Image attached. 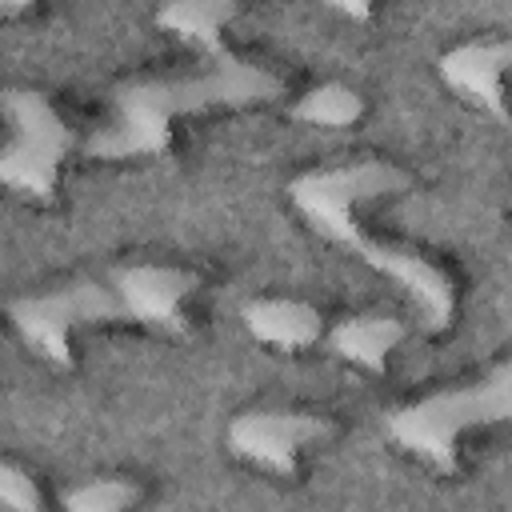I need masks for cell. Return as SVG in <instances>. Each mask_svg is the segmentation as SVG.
<instances>
[{"instance_id": "6da1fadb", "label": "cell", "mask_w": 512, "mask_h": 512, "mask_svg": "<svg viewBox=\"0 0 512 512\" xmlns=\"http://www.w3.org/2000/svg\"><path fill=\"white\" fill-rule=\"evenodd\" d=\"M408 184H412V176L404 168H396L392 160H372L368 156V160H348V164H332V168H308V172L292 176L288 180V200L312 224L316 236H324L328 244L352 252L372 272L388 276L420 308L424 332H444L456 320L452 276L444 268H436L428 256L412 252V248L364 236L360 224H356V208L360 204L408 192Z\"/></svg>"}, {"instance_id": "7a4b0ae2", "label": "cell", "mask_w": 512, "mask_h": 512, "mask_svg": "<svg viewBox=\"0 0 512 512\" xmlns=\"http://www.w3.org/2000/svg\"><path fill=\"white\" fill-rule=\"evenodd\" d=\"M284 96V80L232 48L208 56L204 68L160 80H128L112 88V112L80 144L88 160H132L156 156L172 144V124L212 108H252Z\"/></svg>"}, {"instance_id": "3957f363", "label": "cell", "mask_w": 512, "mask_h": 512, "mask_svg": "<svg viewBox=\"0 0 512 512\" xmlns=\"http://www.w3.org/2000/svg\"><path fill=\"white\" fill-rule=\"evenodd\" d=\"M512 416V364L500 360L488 368V376L432 392L424 400L400 404L384 416V432L396 448L424 460L428 468L452 476L456 472V444L464 432L484 424H504Z\"/></svg>"}, {"instance_id": "277c9868", "label": "cell", "mask_w": 512, "mask_h": 512, "mask_svg": "<svg viewBox=\"0 0 512 512\" xmlns=\"http://www.w3.org/2000/svg\"><path fill=\"white\" fill-rule=\"evenodd\" d=\"M0 112L8 120V144L0 148V188L48 204L56 196L60 168L76 148L72 128L40 88H0Z\"/></svg>"}, {"instance_id": "5b68a950", "label": "cell", "mask_w": 512, "mask_h": 512, "mask_svg": "<svg viewBox=\"0 0 512 512\" xmlns=\"http://www.w3.org/2000/svg\"><path fill=\"white\" fill-rule=\"evenodd\" d=\"M16 336L56 368L72 364V332L88 324H128V308L108 276L64 280L44 292L16 296L8 304Z\"/></svg>"}, {"instance_id": "8992f818", "label": "cell", "mask_w": 512, "mask_h": 512, "mask_svg": "<svg viewBox=\"0 0 512 512\" xmlns=\"http://www.w3.org/2000/svg\"><path fill=\"white\" fill-rule=\"evenodd\" d=\"M328 436H332V424L324 416L296 412V408H248L228 424L232 456L280 476H292L300 452Z\"/></svg>"}, {"instance_id": "52a82bcc", "label": "cell", "mask_w": 512, "mask_h": 512, "mask_svg": "<svg viewBox=\"0 0 512 512\" xmlns=\"http://www.w3.org/2000/svg\"><path fill=\"white\" fill-rule=\"evenodd\" d=\"M108 280L116 284L124 308H128V324H148V328H164V332H184V300L196 296L200 276L192 268H176V264H116L108 272Z\"/></svg>"}, {"instance_id": "ba28073f", "label": "cell", "mask_w": 512, "mask_h": 512, "mask_svg": "<svg viewBox=\"0 0 512 512\" xmlns=\"http://www.w3.org/2000/svg\"><path fill=\"white\" fill-rule=\"evenodd\" d=\"M508 64H512V40L508 36H484V40H464V44L440 52L436 72L452 92H460L464 100L480 104L488 116L508 124V104H504Z\"/></svg>"}, {"instance_id": "9c48e42d", "label": "cell", "mask_w": 512, "mask_h": 512, "mask_svg": "<svg viewBox=\"0 0 512 512\" xmlns=\"http://www.w3.org/2000/svg\"><path fill=\"white\" fill-rule=\"evenodd\" d=\"M240 320L252 340L280 348V352H304L320 340L324 316L316 304L296 300V296H260L240 308Z\"/></svg>"}, {"instance_id": "30bf717a", "label": "cell", "mask_w": 512, "mask_h": 512, "mask_svg": "<svg viewBox=\"0 0 512 512\" xmlns=\"http://www.w3.org/2000/svg\"><path fill=\"white\" fill-rule=\"evenodd\" d=\"M404 336H408L404 320H396L388 312H356V316H344L328 332V348L356 368L380 372L388 364V356L404 344Z\"/></svg>"}, {"instance_id": "8fae6325", "label": "cell", "mask_w": 512, "mask_h": 512, "mask_svg": "<svg viewBox=\"0 0 512 512\" xmlns=\"http://www.w3.org/2000/svg\"><path fill=\"white\" fill-rule=\"evenodd\" d=\"M240 16L236 0H172L156 12V24L164 32H176L180 40L196 44L204 56L224 52V28Z\"/></svg>"}, {"instance_id": "7c38bea8", "label": "cell", "mask_w": 512, "mask_h": 512, "mask_svg": "<svg viewBox=\"0 0 512 512\" xmlns=\"http://www.w3.org/2000/svg\"><path fill=\"white\" fill-rule=\"evenodd\" d=\"M288 116L308 128H352L364 116V96L344 80H324V84L308 88L292 104Z\"/></svg>"}, {"instance_id": "4fadbf2b", "label": "cell", "mask_w": 512, "mask_h": 512, "mask_svg": "<svg viewBox=\"0 0 512 512\" xmlns=\"http://www.w3.org/2000/svg\"><path fill=\"white\" fill-rule=\"evenodd\" d=\"M136 496L140 488L128 476H88L60 496V508L64 512H128Z\"/></svg>"}, {"instance_id": "5bb4252c", "label": "cell", "mask_w": 512, "mask_h": 512, "mask_svg": "<svg viewBox=\"0 0 512 512\" xmlns=\"http://www.w3.org/2000/svg\"><path fill=\"white\" fill-rule=\"evenodd\" d=\"M0 512H44V496L32 472L12 460H0Z\"/></svg>"}, {"instance_id": "9a60e30c", "label": "cell", "mask_w": 512, "mask_h": 512, "mask_svg": "<svg viewBox=\"0 0 512 512\" xmlns=\"http://www.w3.org/2000/svg\"><path fill=\"white\" fill-rule=\"evenodd\" d=\"M332 8L344 12V16H352V20H368L372 16V4L368 0H332Z\"/></svg>"}, {"instance_id": "2e32d148", "label": "cell", "mask_w": 512, "mask_h": 512, "mask_svg": "<svg viewBox=\"0 0 512 512\" xmlns=\"http://www.w3.org/2000/svg\"><path fill=\"white\" fill-rule=\"evenodd\" d=\"M16 12H24L20 0H0V16H16Z\"/></svg>"}]
</instances>
